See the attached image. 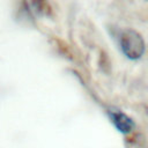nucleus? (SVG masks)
Listing matches in <instances>:
<instances>
[{"label":"nucleus","mask_w":148,"mask_h":148,"mask_svg":"<svg viewBox=\"0 0 148 148\" xmlns=\"http://www.w3.org/2000/svg\"><path fill=\"white\" fill-rule=\"evenodd\" d=\"M120 46L124 54L130 59H139L145 52V42L139 32L127 29L120 38Z\"/></svg>","instance_id":"obj_1"},{"label":"nucleus","mask_w":148,"mask_h":148,"mask_svg":"<svg viewBox=\"0 0 148 148\" xmlns=\"http://www.w3.org/2000/svg\"><path fill=\"white\" fill-rule=\"evenodd\" d=\"M110 118L113 123V125L123 133H130L134 128V121L125 113L120 111H113L110 112Z\"/></svg>","instance_id":"obj_2"}]
</instances>
